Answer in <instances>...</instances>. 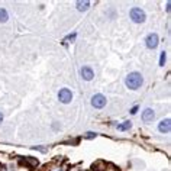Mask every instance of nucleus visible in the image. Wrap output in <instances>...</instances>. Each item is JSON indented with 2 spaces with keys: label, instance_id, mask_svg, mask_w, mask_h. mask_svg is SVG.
Segmentation results:
<instances>
[{
  "label": "nucleus",
  "instance_id": "nucleus-5",
  "mask_svg": "<svg viewBox=\"0 0 171 171\" xmlns=\"http://www.w3.org/2000/svg\"><path fill=\"white\" fill-rule=\"evenodd\" d=\"M145 42H147V47H148L149 50H155V48L158 47V35L157 34H149L148 36H147Z\"/></svg>",
  "mask_w": 171,
  "mask_h": 171
},
{
  "label": "nucleus",
  "instance_id": "nucleus-14",
  "mask_svg": "<svg viewBox=\"0 0 171 171\" xmlns=\"http://www.w3.org/2000/svg\"><path fill=\"white\" fill-rule=\"evenodd\" d=\"M97 137V134H94V132H87L86 134V138L87 139H93V138H96Z\"/></svg>",
  "mask_w": 171,
  "mask_h": 171
},
{
  "label": "nucleus",
  "instance_id": "nucleus-8",
  "mask_svg": "<svg viewBox=\"0 0 171 171\" xmlns=\"http://www.w3.org/2000/svg\"><path fill=\"white\" fill-rule=\"evenodd\" d=\"M155 118V113L152 109H145L144 112H142V120L145 122V123H148V122H152Z\"/></svg>",
  "mask_w": 171,
  "mask_h": 171
},
{
  "label": "nucleus",
  "instance_id": "nucleus-3",
  "mask_svg": "<svg viewBox=\"0 0 171 171\" xmlns=\"http://www.w3.org/2000/svg\"><path fill=\"white\" fill-rule=\"evenodd\" d=\"M58 99H60V102L64 103V104H67L73 100V93L70 91L68 88H61L60 90V93H58Z\"/></svg>",
  "mask_w": 171,
  "mask_h": 171
},
{
  "label": "nucleus",
  "instance_id": "nucleus-11",
  "mask_svg": "<svg viewBox=\"0 0 171 171\" xmlns=\"http://www.w3.org/2000/svg\"><path fill=\"white\" fill-rule=\"evenodd\" d=\"M131 122H123L122 125H119L118 126V131H128V129H131Z\"/></svg>",
  "mask_w": 171,
  "mask_h": 171
},
{
  "label": "nucleus",
  "instance_id": "nucleus-4",
  "mask_svg": "<svg viewBox=\"0 0 171 171\" xmlns=\"http://www.w3.org/2000/svg\"><path fill=\"white\" fill-rule=\"evenodd\" d=\"M91 104L96 107V109H102L106 106V97L103 94H94L91 97Z\"/></svg>",
  "mask_w": 171,
  "mask_h": 171
},
{
  "label": "nucleus",
  "instance_id": "nucleus-15",
  "mask_svg": "<svg viewBox=\"0 0 171 171\" xmlns=\"http://www.w3.org/2000/svg\"><path fill=\"white\" fill-rule=\"evenodd\" d=\"M74 38H75V34H73V35H68V36L65 38V41H73Z\"/></svg>",
  "mask_w": 171,
  "mask_h": 171
},
{
  "label": "nucleus",
  "instance_id": "nucleus-16",
  "mask_svg": "<svg viewBox=\"0 0 171 171\" xmlns=\"http://www.w3.org/2000/svg\"><path fill=\"white\" fill-rule=\"evenodd\" d=\"M137 110H138V106H135V107H132L131 113H132V115H135V113H137Z\"/></svg>",
  "mask_w": 171,
  "mask_h": 171
},
{
  "label": "nucleus",
  "instance_id": "nucleus-7",
  "mask_svg": "<svg viewBox=\"0 0 171 171\" xmlns=\"http://www.w3.org/2000/svg\"><path fill=\"white\" fill-rule=\"evenodd\" d=\"M80 74H81V77L84 78L86 81H90L94 77V73H93V70L90 68V67H83L81 71H80Z\"/></svg>",
  "mask_w": 171,
  "mask_h": 171
},
{
  "label": "nucleus",
  "instance_id": "nucleus-6",
  "mask_svg": "<svg viewBox=\"0 0 171 171\" xmlns=\"http://www.w3.org/2000/svg\"><path fill=\"white\" fill-rule=\"evenodd\" d=\"M171 129V120L170 119H164L160 122V125H158V131L161 132V134H168Z\"/></svg>",
  "mask_w": 171,
  "mask_h": 171
},
{
  "label": "nucleus",
  "instance_id": "nucleus-12",
  "mask_svg": "<svg viewBox=\"0 0 171 171\" xmlns=\"http://www.w3.org/2000/svg\"><path fill=\"white\" fill-rule=\"evenodd\" d=\"M9 19V15L6 12V9H0V22H6Z\"/></svg>",
  "mask_w": 171,
  "mask_h": 171
},
{
  "label": "nucleus",
  "instance_id": "nucleus-13",
  "mask_svg": "<svg viewBox=\"0 0 171 171\" xmlns=\"http://www.w3.org/2000/svg\"><path fill=\"white\" fill-rule=\"evenodd\" d=\"M164 63H165V52L162 51V52H161V57H160V65L162 67V65H164Z\"/></svg>",
  "mask_w": 171,
  "mask_h": 171
},
{
  "label": "nucleus",
  "instance_id": "nucleus-17",
  "mask_svg": "<svg viewBox=\"0 0 171 171\" xmlns=\"http://www.w3.org/2000/svg\"><path fill=\"white\" fill-rule=\"evenodd\" d=\"M1 120H3V115L0 113V123H1Z\"/></svg>",
  "mask_w": 171,
  "mask_h": 171
},
{
  "label": "nucleus",
  "instance_id": "nucleus-1",
  "mask_svg": "<svg viewBox=\"0 0 171 171\" xmlns=\"http://www.w3.org/2000/svg\"><path fill=\"white\" fill-rule=\"evenodd\" d=\"M142 83H144V78H142V75L139 73H131V74H128V77L125 80V84L128 86L129 88H132V90L139 88L142 86Z\"/></svg>",
  "mask_w": 171,
  "mask_h": 171
},
{
  "label": "nucleus",
  "instance_id": "nucleus-10",
  "mask_svg": "<svg viewBox=\"0 0 171 171\" xmlns=\"http://www.w3.org/2000/svg\"><path fill=\"white\" fill-rule=\"evenodd\" d=\"M23 162H26V164H29V165H32V167H36V165H38V160H36V158H32V157H26Z\"/></svg>",
  "mask_w": 171,
  "mask_h": 171
},
{
  "label": "nucleus",
  "instance_id": "nucleus-2",
  "mask_svg": "<svg viewBox=\"0 0 171 171\" xmlns=\"http://www.w3.org/2000/svg\"><path fill=\"white\" fill-rule=\"evenodd\" d=\"M145 12L141 9V7H134L132 10H131V19L134 20V22H137V23H142V22H145Z\"/></svg>",
  "mask_w": 171,
  "mask_h": 171
},
{
  "label": "nucleus",
  "instance_id": "nucleus-9",
  "mask_svg": "<svg viewBox=\"0 0 171 171\" xmlns=\"http://www.w3.org/2000/svg\"><path fill=\"white\" fill-rule=\"evenodd\" d=\"M88 6H90V1H87V0H84V1H77V9L80 12H86L88 9Z\"/></svg>",
  "mask_w": 171,
  "mask_h": 171
}]
</instances>
